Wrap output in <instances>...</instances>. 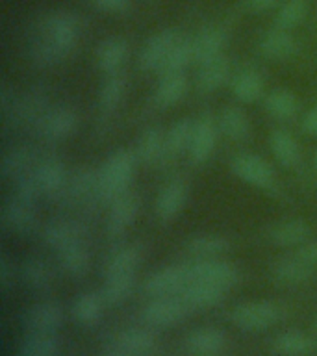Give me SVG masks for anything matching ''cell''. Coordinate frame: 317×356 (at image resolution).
<instances>
[{
	"label": "cell",
	"mask_w": 317,
	"mask_h": 356,
	"mask_svg": "<svg viewBox=\"0 0 317 356\" xmlns=\"http://www.w3.org/2000/svg\"><path fill=\"white\" fill-rule=\"evenodd\" d=\"M80 35V21L71 11H52L39 19L30 43V60L38 67H54L71 56Z\"/></svg>",
	"instance_id": "obj_1"
},
{
	"label": "cell",
	"mask_w": 317,
	"mask_h": 356,
	"mask_svg": "<svg viewBox=\"0 0 317 356\" xmlns=\"http://www.w3.org/2000/svg\"><path fill=\"white\" fill-rule=\"evenodd\" d=\"M136 152L130 149H117L99 169V186L102 200L113 202L121 195L130 191L136 172Z\"/></svg>",
	"instance_id": "obj_2"
},
{
	"label": "cell",
	"mask_w": 317,
	"mask_h": 356,
	"mask_svg": "<svg viewBox=\"0 0 317 356\" xmlns=\"http://www.w3.org/2000/svg\"><path fill=\"white\" fill-rule=\"evenodd\" d=\"M282 317V308L273 300H249L241 302L232 310L230 319L241 330L258 332L277 325Z\"/></svg>",
	"instance_id": "obj_3"
},
{
	"label": "cell",
	"mask_w": 317,
	"mask_h": 356,
	"mask_svg": "<svg viewBox=\"0 0 317 356\" xmlns=\"http://www.w3.org/2000/svg\"><path fill=\"white\" fill-rule=\"evenodd\" d=\"M189 308L186 306L180 295L171 297H154L141 312V319L147 327L171 328L182 323L188 316Z\"/></svg>",
	"instance_id": "obj_4"
},
{
	"label": "cell",
	"mask_w": 317,
	"mask_h": 356,
	"mask_svg": "<svg viewBox=\"0 0 317 356\" xmlns=\"http://www.w3.org/2000/svg\"><path fill=\"white\" fill-rule=\"evenodd\" d=\"M191 282L189 266H167L154 271L143 282V291L149 297H171L178 295Z\"/></svg>",
	"instance_id": "obj_5"
},
{
	"label": "cell",
	"mask_w": 317,
	"mask_h": 356,
	"mask_svg": "<svg viewBox=\"0 0 317 356\" xmlns=\"http://www.w3.org/2000/svg\"><path fill=\"white\" fill-rule=\"evenodd\" d=\"M78 128V113L69 106H60L47 110L41 121L38 122L39 138L44 139L47 143H58L63 139L71 138Z\"/></svg>",
	"instance_id": "obj_6"
},
{
	"label": "cell",
	"mask_w": 317,
	"mask_h": 356,
	"mask_svg": "<svg viewBox=\"0 0 317 356\" xmlns=\"http://www.w3.org/2000/svg\"><path fill=\"white\" fill-rule=\"evenodd\" d=\"M232 172L239 180L258 189H271L275 184V171L261 156L243 152L234 156L230 161Z\"/></svg>",
	"instance_id": "obj_7"
},
{
	"label": "cell",
	"mask_w": 317,
	"mask_h": 356,
	"mask_svg": "<svg viewBox=\"0 0 317 356\" xmlns=\"http://www.w3.org/2000/svg\"><path fill=\"white\" fill-rule=\"evenodd\" d=\"M180 35L174 28H163L160 32L152 33L147 41H145L143 49L138 56V65L141 71H160L161 63L165 61L167 54L171 52Z\"/></svg>",
	"instance_id": "obj_8"
},
{
	"label": "cell",
	"mask_w": 317,
	"mask_h": 356,
	"mask_svg": "<svg viewBox=\"0 0 317 356\" xmlns=\"http://www.w3.org/2000/svg\"><path fill=\"white\" fill-rule=\"evenodd\" d=\"M32 172L39 189H41V195L49 197V199H60L65 195L69 175L58 158L49 156V158L38 161Z\"/></svg>",
	"instance_id": "obj_9"
},
{
	"label": "cell",
	"mask_w": 317,
	"mask_h": 356,
	"mask_svg": "<svg viewBox=\"0 0 317 356\" xmlns=\"http://www.w3.org/2000/svg\"><path fill=\"white\" fill-rule=\"evenodd\" d=\"M63 323V310L54 300H41L28 308L22 317L26 334H56Z\"/></svg>",
	"instance_id": "obj_10"
},
{
	"label": "cell",
	"mask_w": 317,
	"mask_h": 356,
	"mask_svg": "<svg viewBox=\"0 0 317 356\" xmlns=\"http://www.w3.org/2000/svg\"><path fill=\"white\" fill-rule=\"evenodd\" d=\"M139 208H141V199L133 191H128V193L121 195L119 199L113 200L110 211H108V219H106L108 236L119 238V236L127 232L128 228L132 227V222L136 221Z\"/></svg>",
	"instance_id": "obj_11"
},
{
	"label": "cell",
	"mask_w": 317,
	"mask_h": 356,
	"mask_svg": "<svg viewBox=\"0 0 317 356\" xmlns=\"http://www.w3.org/2000/svg\"><path fill=\"white\" fill-rule=\"evenodd\" d=\"M191 280H202V282H211L222 288H230L238 282V269L230 261L219 260V258H204L197 260L189 266Z\"/></svg>",
	"instance_id": "obj_12"
},
{
	"label": "cell",
	"mask_w": 317,
	"mask_h": 356,
	"mask_svg": "<svg viewBox=\"0 0 317 356\" xmlns=\"http://www.w3.org/2000/svg\"><path fill=\"white\" fill-rule=\"evenodd\" d=\"M63 197L74 204H89L95 199H102L100 197L99 171H95L91 167H78L76 171L69 177Z\"/></svg>",
	"instance_id": "obj_13"
},
{
	"label": "cell",
	"mask_w": 317,
	"mask_h": 356,
	"mask_svg": "<svg viewBox=\"0 0 317 356\" xmlns=\"http://www.w3.org/2000/svg\"><path fill=\"white\" fill-rule=\"evenodd\" d=\"M217 134H219V124L210 115H202L195 121L193 139L189 145V160L200 165L211 158L217 145Z\"/></svg>",
	"instance_id": "obj_14"
},
{
	"label": "cell",
	"mask_w": 317,
	"mask_h": 356,
	"mask_svg": "<svg viewBox=\"0 0 317 356\" xmlns=\"http://www.w3.org/2000/svg\"><path fill=\"white\" fill-rule=\"evenodd\" d=\"M2 221L11 232L30 234L38 222L35 202H28V200H22L15 195H11L2 208Z\"/></svg>",
	"instance_id": "obj_15"
},
{
	"label": "cell",
	"mask_w": 317,
	"mask_h": 356,
	"mask_svg": "<svg viewBox=\"0 0 317 356\" xmlns=\"http://www.w3.org/2000/svg\"><path fill=\"white\" fill-rule=\"evenodd\" d=\"M188 184L177 178V180H171L167 182L163 188L160 189V193L156 197V216L160 221H171L174 217L182 211L186 200H188Z\"/></svg>",
	"instance_id": "obj_16"
},
{
	"label": "cell",
	"mask_w": 317,
	"mask_h": 356,
	"mask_svg": "<svg viewBox=\"0 0 317 356\" xmlns=\"http://www.w3.org/2000/svg\"><path fill=\"white\" fill-rule=\"evenodd\" d=\"M227 288L217 286L211 282H202V280H191L186 288L180 291V299L186 302L189 310H204V308H213L225 299Z\"/></svg>",
	"instance_id": "obj_17"
},
{
	"label": "cell",
	"mask_w": 317,
	"mask_h": 356,
	"mask_svg": "<svg viewBox=\"0 0 317 356\" xmlns=\"http://www.w3.org/2000/svg\"><path fill=\"white\" fill-rule=\"evenodd\" d=\"M43 241L56 252L69 245L83 241V228L71 219H50L43 228Z\"/></svg>",
	"instance_id": "obj_18"
},
{
	"label": "cell",
	"mask_w": 317,
	"mask_h": 356,
	"mask_svg": "<svg viewBox=\"0 0 317 356\" xmlns=\"http://www.w3.org/2000/svg\"><path fill=\"white\" fill-rule=\"evenodd\" d=\"M310 227L300 219H288V221L275 222L267 228L266 238L269 243L277 247H300L310 238Z\"/></svg>",
	"instance_id": "obj_19"
},
{
	"label": "cell",
	"mask_w": 317,
	"mask_h": 356,
	"mask_svg": "<svg viewBox=\"0 0 317 356\" xmlns=\"http://www.w3.org/2000/svg\"><path fill=\"white\" fill-rule=\"evenodd\" d=\"M191 41H193L195 61L202 65L216 58H221L222 49L227 44V30L222 26H208L200 30Z\"/></svg>",
	"instance_id": "obj_20"
},
{
	"label": "cell",
	"mask_w": 317,
	"mask_h": 356,
	"mask_svg": "<svg viewBox=\"0 0 317 356\" xmlns=\"http://www.w3.org/2000/svg\"><path fill=\"white\" fill-rule=\"evenodd\" d=\"M128 52H130V49H128L127 39L108 38L100 41L99 47H97L95 61H97V67L100 71L106 72V74H113V72H119V69L124 65Z\"/></svg>",
	"instance_id": "obj_21"
},
{
	"label": "cell",
	"mask_w": 317,
	"mask_h": 356,
	"mask_svg": "<svg viewBox=\"0 0 317 356\" xmlns=\"http://www.w3.org/2000/svg\"><path fill=\"white\" fill-rule=\"evenodd\" d=\"M143 260V249L139 245H127L115 250L106 261L104 277H136L139 264Z\"/></svg>",
	"instance_id": "obj_22"
},
{
	"label": "cell",
	"mask_w": 317,
	"mask_h": 356,
	"mask_svg": "<svg viewBox=\"0 0 317 356\" xmlns=\"http://www.w3.org/2000/svg\"><path fill=\"white\" fill-rule=\"evenodd\" d=\"M136 158L145 165H154L165 158V132L160 127H150L141 132L136 143Z\"/></svg>",
	"instance_id": "obj_23"
},
{
	"label": "cell",
	"mask_w": 317,
	"mask_h": 356,
	"mask_svg": "<svg viewBox=\"0 0 317 356\" xmlns=\"http://www.w3.org/2000/svg\"><path fill=\"white\" fill-rule=\"evenodd\" d=\"M188 91L189 80L184 72H180V74H165V76H161L152 100H154L156 108L165 110V108L178 104L188 95Z\"/></svg>",
	"instance_id": "obj_24"
},
{
	"label": "cell",
	"mask_w": 317,
	"mask_h": 356,
	"mask_svg": "<svg viewBox=\"0 0 317 356\" xmlns=\"http://www.w3.org/2000/svg\"><path fill=\"white\" fill-rule=\"evenodd\" d=\"M225 343H227V334L216 327H200L189 332L186 338V347L195 355L202 356L217 355L219 350L225 349Z\"/></svg>",
	"instance_id": "obj_25"
},
{
	"label": "cell",
	"mask_w": 317,
	"mask_h": 356,
	"mask_svg": "<svg viewBox=\"0 0 317 356\" xmlns=\"http://www.w3.org/2000/svg\"><path fill=\"white\" fill-rule=\"evenodd\" d=\"M35 156L32 149L28 147H13V149L6 150L0 160V175L8 180L15 182L17 178L24 177L35 167Z\"/></svg>",
	"instance_id": "obj_26"
},
{
	"label": "cell",
	"mask_w": 317,
	"mask_h": 356,
	"mask_svg": "<svg viewBox=\"0 0 317 356\" xmlns=\"http://www.w3.org/2000/svg\"><path fill=\"white\" fill-rule=\"evenodd\" d=\"M297 39L288 30L275 28L267 32L260 41V52L269 60H288L297 52Z\"/></svg>",
	"instance_id": "obj_27"
},
{
	"label": "cell",
	"mask_w": 317,
	"mask_h": 356,
	"mask_svg": "<svg viewBox=\"0 0 317 356\" xmlns=\"http://www.w3.org/2000/svg\"><path fill=\"white\" fill-rule=\"evenodd\" d=\"M310 264L300 260L299 256H291V258H282L278 260L271 269L273 278L282 286H299V284L308 282L311 278Z\"/></svg>",
	"instance_id": "obj_28"
},
{
	"label": "cell",
	"mask_w": 317,
	"mask_h": 356,
	"mask_svg": "<svg viewBox=\"0 0 317 356\" xmlns=\"http://www.w3.org/2000/svg\"><path fill=\"white\" fill-rule=\"evenodd\" d=\"M156 345V336L150 328L130 327L117 334L115 349H121L132 356H141L149 353Z\"/></svg>",
	"instance_id": "obj_29"
},
{
	"label": "cell",
	"mask_w": 317,
	"mask_h": 356,
	"mask_svg": "<svg viewBox=\"0 0 317 356\" xmlns=\"http://www.w3.org/2000/svg\"><path fill=\"white\" fill-rule=\"evenodd\" d=\"M228 76H230V61L225 56H221V58H216V60L200 65L197 88L202 93H213L221 86H225Z\"/></svg>",
	"instance_id": "obj_30"
},
{
	"label": "cell",
	"mask_w": 317,
	"mask_h": 356,
	"mask_svg": "<svg viewBox=\"0 0 317 356\" xmlns=\"http://www.w3.org/2000/svg\"><path fill=\"white\" fill-rule=\"evenodd\" d=\"M269 147L282 167L293 169L300 163V147L288 130H275L269 138Z\"/></svg>",
	"instance_id": "obj_31"
},
{
	"label": "cell",
	"mask_w": 317,
	"mask_h": 356,
	"mask_svg": "<svg viewBox=\"0 0 317 356\" xmlns=\"http://www.w3.org/2000/svg\"><path fill=\"white\" fill-rule=\"evenodd\" d=\"M228 249H230V241L219 234H200V236L189 238V241L186 243V250L197 260L217 258V256L228 252Z\"/></svg>",
	"instance_id": "obj_32"
},
{
	"label": "cell",
	"mask_w": 317,
	"mask_h": 356,
	"mask_svg": "<svg viewBox=\"0 0 317 356\" xmlns=\"http://www.w3.org/2000/svg\"><path fill=\"white\" fill-rule=\"evenodd\" d=\"M58 261L60 267L69 275V277H83L89 271L91 266V254H89L88 247L83 241L72 243L65 249H61L58 252Z\"/></svg>",
	"instance_id": "obj_33"
},
{
	"label": "cell",
	"mask_w": 317,
	"mask_h": 356,
	"mask_svg": "<svg viewBox=\"0 0 317 356\" xmlns=\"http://www.w3.org/2000/svg\"><path fill=\"white\" fill-rule=\"evenodd\" d=\"M273 350L280 356H306L314 350V339L302 330H284L273 339Z\"/></svg>",
	"instance_id": "obj_34"
},
{
	"label": "cell",
	"mask_w": 317,
	"mask_h": 356,
	"mask_svg": "<svg viewBox=\"0 0 317 356\" xmlns=\"http://www.w3.org/2000/svg\"><path fill=\"white\" fill-rule=\"evenodd\" d=\"M21 277L22 282L33 291L49 289L52 286V280H54V275H52V269H50L49 264L43 258H38V256H30V258L22 261Z\"/></svg>",
	"instance_id": "obj_35"
},
{
	"label": "cell",
	"mask_w": 317,
	"mask_h": 356,
	"mask_svg": "<svg viewBox=\"0 0 317 356\" xmlns=\"http://www.w3.org/2000/svg\"><path fill=\"white\" fill-rule=\"evenodd\" d=\"M217 124H219V130L222 132V136H227L232 141H243V139L249 138V119L245 115V111L238 106H227L219 113Z\"/></svg>",
	"instance_id": "obj_36"
},
{
	"label": "cell",
	"mask_w": 317,
	"mask_h": 356,
	"mask_svg": "<svg viewBox=\"0 0 317 356\" xmlns=\"http://www.w3.org/2000/svg\"><path fill=\"white\" fill-rule=\"evenodd\" d=\"M232 93L239 102H256L263 95V78L256 69H243L234 76Z\"/></svg>",
	"instance_id": "obj_37"
},
{
	"label": "cell",
	"mask_w": 317,
	"mask_h": 356,
	"mask_svg": "<svg viewBox=\"0 0 317 356\" xmlns=\"http://www.w3.org/2000/svg\"><path fill=\"white\" fill-rule=\"evenodd\" d=\"M266 110L278 121H289L299 111V99L289 89H273L266 97Z\"/></svg>",
	"instance_id": "obj_38"
},
{
	"label": "cell",
	"mask_w": 317,
	"mask_h": 356,
	"mask_svg": "<svg viewBox=\"0 0 317 356\" xmlns=\"http://www.w3.org/2000/svg\"><path fill=\"white\" fill-rule=\"evenodd\" d=\"M47 110L49 108H47L44 95L33 91V93L19 99V104H17L11 122L13 124H32V127H38V122L47 113Z\"/></svg>",
	"instance_id": "obj_39"
},
{
	"label": "cell",
	"mask_w": 317,
	"mask_h": 356,
	"mask_svg": "<svg viewBox=\"0 0 317 356\" xmlns=\"http://www.w3.org/2000/svg\"><path fill=\"white\" fill-rule=\"evenodd\" d=\"M195 61V52H193V41L191 39L180 38L171 49V52L167 54L165 61L161 63L160 71L161 76L165 74H180L188 69Z\"/></svg>",
	"instance_id": "obj_40"
},
{
	"label": "cell",
	"mask_w": 317,
	"mask_h": 356,
	"mask_svg": "<svg viewBox=\"0 0 317 356\" xmlns=\"http://www.w3.org/2000/svg\"><path fill=\"white\" fill-rule=\"evenodd\" d=\"M104 305L106 302L100 293H93V291L82 293L74 300V305H72V317L80 325L91 327V325H95L102 317Z\"/></svg>",
	"instance_id": "obj_41"
},
{
	"label": "cell",
	"mask_w": 317,
	"mask_h": 356,
	"mask_svg": "<svg viewBox=\"0 0 317 356\" xmlns=\"http://www.w3.org/2000/svg\"><path fill=\"white\" fill-rule=\"evenodd\" d=\"M193 130L195 122L188 117L174 122L165 132V154L172 158V156H178L189 150V145L193 139Z\"/></svg>",
	"instance_id": "obj_42"
},
{
	"label": "cell",
	"mask_w": 317,
	"mask_h": 356,
	"mask_svg": "<svg viewBox=\"0 0 317 356\" xmlns=\"http://www.w3.org/2000/svg\"><path fill=\"white\" fill-rule=\"evenodd\" d=\"M17 356H60V339L56 334H26Z\"/></svg>",
	"instance_id": "obj_43"
},
{
	"label": "cell",
	"mask_w": 317,
	"mask_h": 356,
	"mask_svg": "<svg viewBox=\"0 0 317 356\" xmlns=\"http://www.w3.org/2000/svg\"><path fill=\"white\" fill-rule=\"evenodd\" d=\"M124 93H127V78L122 76V74H119V72H113V74H110V76L106 78L104 83L100 86V108L104 111L115 110L117 106L122 102V99H124Z\"/></svg>",
	"instance_id": "obj_44"
},
{
	"label": "cell",
	"mask_w": 317,
	"mask_h": 356,
	"mask_svg": "<svg viewBox=\"0 0 317 356\" xmlns=\"http://www.w3.org/2000/svg\"><path fill=\"white\" fill-rule=\"evenodd\" d=\"M308 15V0H286L275 17V28L291 32Z\"/></svg>",
	"instance_id": "obj_45"
},
{
	"label": "cell",
	"mask_w": 317,
	"mask_h": 356,
	"mask_svg": "<svg viewBox=\"0 0 317 356\" xmlns=\"http://www.w3.org/2000/svg\"><path fill=\"white\" fill-rule=\"evenodd\" d=\"M133 289V277H110L102 286V299L106 305L117 306L130 297Z\"/></svg>",
	"instance_id": "obj_46"
},
{
	"label": "cell",
	"mask_w": 317,
	"mask_h": 356,
	"mask_svg": "<svg viewBox=\"0 0 317 356\" xmlns=\"http://www.w3.org/2000/svg\"><path fill=\"white\" fill-rule=\"evenodd\" d=\"M32 171L28 172V175H24V177L17 178L15 186H13V195L22 200H28V202H35L39 197H43L38 182H35V178H33Z\"/></svg>",
	"instance_id": "obj_47"
},
{
	"label": "cell",
	"mask_w": 317,
	"mask_h": 356,
	"mask_svg": "<svg viewBox=\"0 0 317 356\" xmlns=\"http://www.w3.org/2000/svg\"><path fill=\"white\" fill-rule=\"evenodd\" d=\"M17 104H19V97L15 95V91L8 83H2V88H0V115H2V121L6 124L13 119Z\"/></svg>",
	"instance_id": "obj_48"
},
{
	"label": "cell",
	"mask_w": 317,
	"mask_h": 356,
	"mask_svg": "<svg viewBox=\"0 0 317 356\" xmlns=\"http://www.w3.org/2000/svg\"><path fill=\"white\" fill-rule=\"evenodd\" d=\"M89 4H93L97 10L106 11V13H127L132 8V0H89Z\"/></svg>",
	"instance_id": "obj_49"
},
{
	"label": "cell",
	"mask_w": 317,
	"mask_h": 356,
	"mask_svg": "<svg viewBox=\"0 0 317 356\" xmlns=\"http://www.w3.org/2000/svg\"><path fill=\"white\" fill-rule=\"evenodd\" d=\"M15 280V267L11 264L10 256H0V289L8 291L11 288V284Z\"/></svg>",
	"instance_id": "obj_50"
},
{
	"label": "cell",
	"mask_w": 317,
	"mask_h": 356,
	"mask_svg": "<svg viewBox=\"0 0 317 356\" xmlns=\"http://www.w3.org/2000/svg\"><path fill=\"white\" fill-rule=\"evenodd\" d=\"M297 256L300 260H304L306 264H310L311 267L317 266V239L300 245L299 250H297Z\"/></svg>",
	"instance_id": "obj_51"
},
{
	"label": "cell",
	"mask_w": 317,
	"mask_h": 356,
	"mask_svg": "<svg viewBox=\"0 0 317 356\" xmlns=\"http://www.w3.org/2000/svg\"><path fill=\"white\" fill-rule=\"evenodd\" d=\"M302 130L310 136H317V106L308 110L302 117Z\"/></svg>",
	"instance_id": "obj_52"
},
{
	"label": "cell",
	"mask_w": 317,
	"mask_h": 356,
	"mask_svg": "<svg viewBox=\"0 0 317 356\" xmlns=\"http://www.w3.org/2000/svg\"><path fill=\"white\" fill-rule=\"evenodd\" d=\"M247 2V8L254 13H261V11L271 10L273 6H277L280 0H245Z\"/></svg>",
	"instance_id": "obj_53"
},
{
	"label": "cell",
	"mask_w": 317,
	"mask_h": 356,
	"mask_svg": "<svg viewBox=\"0 0 317 356\" xmlns=\"http://www.w3.org/2000/svg\"><path fill=\"white\" fill-rule=\"evenodd\" d=\"M104 356H132V355H128V353H124V350H121V349H113Z\"/></svg>",
	"instance_id": "obj_54"
},
{
	"label": "cell",
	"mask_w": 317,
	"mask_h": 356,
	"mask_svg": "<svg viewBox=\"0 0 317 356\" xmlns=\"http://www.w3.org/2000/svg\"><path fill=\"white\" fill-rule=\"evenodd\" d=\"M316 332H317V319H316Z\"/></svg>",
	"instance_id": "obj_55"
}]
</instances>
